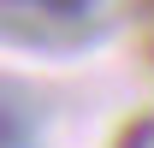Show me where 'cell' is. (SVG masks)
Listing matches in <instances>:
<instances>
[{
	"label": "cell",
	"mask_w": 154,
	"mask_h": 148,
	"mask_svg": "<svg viewBox=\"0 0 154 148\" xmlns=\"http://www.w3.org/2000/svg\"><path fill=\"white\" fill-rule=\"evenodd\" d=\"M0 148H30V119L0 107Z\"/></svg>",
	"instance_id": "obj_1"
},
{
	"label": "cell",
	"mask_w": 154,
	"mask_h": 148,
	"mask_svg": "<svg viewBox=\"0 0 154 148\" xmlns=\"http://www.w3.org/2000/svg\"><path fill=\"white\" fill-rule=\"evenodd\" d=\"M42 12H54V18H77V12H89V0H30Z\"/></svg>",
	"instance_id": "obj_2"
},
{
	"label": "cell",
	"mask_w": 154,
	"mask_h": 148,
	"mask_svg": "<svg viewBox=\"0 0 154 148\" xmlns=\"http://www.w3.org/2000/svg\"><path fill=\"white\" fill-rule=\"evenodd\" d=\"M148 6H154V0H148Z\"/></svg>",
	"instance_id": "obj_3"
}]
</instances>
